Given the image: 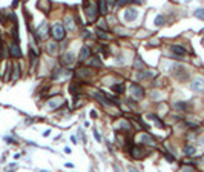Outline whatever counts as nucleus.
I'll return each mask as SVG.
<instances>
[{
	"instance_id": "1",
	"label": "nucleus",
	"mask_w": 204,
	"mask_h": 172,
	"mask_svg": "<svg viewBox=\"0 0 204 172\" xmlns=\"http://www.w3.org/2000/svg\"><path fill=\"white\" fill-rule=\"evenodd\" d=\"M84 13H86L89 22H94V20H97L100 11H98V8H97V3H94V2H86V5H84Z\"/></svg>"
},
{
	"instance_id": "2",
	"label": "nucleus",
	"mask_w": 204,
	"mask_h": 172,
	"mask_svg": "<svg viewBox=\"0 0 204 172\" xmlns=\"http://www.w3.org/2000/svg\"><path fill=\"white\" fill-rule=\"evenodd\" d=\"M52 37H54L55 42H61L66 37V28L61 23H55L52 26Z\"/></svg>"
},
{
	"instance_id": "3",
	"label": "nucleus",
	"mask_w": 204,
	"mask_h": 172,
	"mask_svg": "<svg viewBox=\"0 0 204 172\" xmlns=\"http://www.w3.org/2000/svg\"><path fill=\"white\" fill-rule=\"evenodd\" d=\"M48 32H49V26H48L46 22H43V23L35 29V34H37L39 39H42V40H46V39H48Z\"/></svg>"
},
{
	"instance_id": "4",
	"label": "nucleus",
	"mask_w": 204,
	"mask_h": 172,
	"mask_svg": "<svg viewBox=\"0 0 204 172\" xmlns=\"http://www.w3.org/2000/svg\"><path fill=\"white\" fill-rule=\"evenodd\" d=\"M131 94H132V97H135L137 100H141L143 95H144V89H143L140 85L132 83V85H131Z\"/></svg>"
},
{
	"instance_id": "5",
	"label": "nucleus",
	"mask_w": 204,
	"mask_h": 172,
	"mask_svg": "<svg viewBox=\"0 0 204 172\" xmlns=\"http://www.w3.org/2000/svg\"><path fill=\"white\" fill-rule=\"evenodd\" d=\"M61 63H63V66L71 68V66L75 63V57H74V54H72V52H66V54H63V55H61Z\"/></svg>"
},
{
	"instance_id": "6",
	"label": "nucleus",
	"mask_w": 204,
	"mask_h": 172,
	"mask_svg": "<svg viewBox=\"0 0 204 172\" xmlns=\"http://www.w3.org/2000/svg\"><path fill=\"white\" fill-rule=\"evenodd\" d=\"M137 16H138V11L135 8H128L124 11V20L126 22H134L137 19Z\"/></svg>"
},
{
	"instance_id": "7",
	"label": "nucleus",
	"mask_w": 204,
	"mask_h": 172,
	"mask_svg": "<svg viewBox=\"0 0 204 172\" xmlns=\"http://www.w3.org/2000/svg\"><path fill=\"white\" fill-rule=\"evenodd\" d=\"M195 92H204V80L202 78H195L190 86Z\"/></svg>"
},
{
	"instance_id": "8",
	"label": "nucleus",
	"mask_w": 204,
	"mask_h": 172,
	"mask_svg": "<svg viewBox=\"0 0 204 172\" xmlns=\"http://www.w3.org/2000/svg\"><path fill=\"white\" fill-rule=\"evenodd\" d=\"M131 155H132L134 158H137V160H141L143 155H144V151H143L141 146H132V147H131Z\"/></svg>"
},
{
	"instance_id": "9",
	"label": "nucleus",
	"mask_w": 204,
	"mask_h": 172,
	"mask_svg": "<svg viewBox=\"0 0 204 172\" xmlns=\"http://www.w3.org/2000/svg\"><path fill=\"white\" fill-rule=\"evenodd\" d=\"M48 108H51V109H57V108H60V105H63V98L61 97H54V98H51V100H48Z\"/></svg>"
},
{
	"instance_id": "10",
	"label": "nucleus",
	"mask_w": 204,
	"mask_h": 172,
	"mask_svg": "<svg viewBox=\"0 0 204 172\" xmlns=\"http://www.w3.org/2000/svg\"><path fill=\"white\" fill-rule=\"evenodd\" d=\"M71 75V72L69 71H66V69H63V68H57L55 71H54V74H52V78H65V77H69Z\"/></svg>"
},
{
	"instance_id": "11",
	"label": "nucleus",
	"mask_w": 204,
	"mask_h": 172,
	"mask_svg": "<svg viewBox=\"0 0 204 172\" xmlns=\"http://www.w3.org/2000/svg\"><path fill=\"white\" fill-rule=\"evenodd\" d=\"M89 55H91V48H89V46H83V48H81V51H80L78 60H80V62H84V60H87V59H89Z\"/></svg>"
},
{
	"instance_id": "12",
	"label": "nucleus",
	"mask_w": 204,
	"mask_h": 172,
	"mask_svg": "<svg viewBox=\"0 0 204 172\" xmlns=\"http://www.w3.org/2000/svg\"><path fill=\"white\" fill-rule=\"evenodd\" d=\"M9 54H11V57H22V51L17 43H13L9 46Z\"/></svg>"
},
{
	"instance_id": "13",
	"label": "nucleus",
	"mask_w": 204,
	"mask_h": 172,
	"mask_svg": "<svg viewBox=\"0 0 204 172\" xmlns=\"http://www.w3.org/2000/svg\"><path fill=\"white\" fill-rule=\"evenodd\" d=\"M170 51H172L175 55H178V57H183V55L186 54V49H184L183 46H180V45H172V46H170Z\"/></svg>"
},
{
	"instance_id": "14",
	"label": "nucleus",
	"mask_w": 204,
	"mask_h": 172,
	"mask_svg": "<svg viewBox=\"0 0 204 172\" xmlns=\"http://www.w3.org/2000/svg\"><path fill=\"white\" fill-rule=\"evenodd\" d=\"M77 75L78 77H81V78H89V77H92L94 75V72L91 71V69H84V68H80L78 71H77Z\"/></svg>"
},
{
	"instance_id": "15",
	"label": "nucleus",
	"mask_w": 204,
	"mask_h": 172,
	"mask_svg": "<svg viewBox=\"0 0 204 172\" xmlns=\"http://www.w3.org/2000/svg\"><path fill=\"white\" fill-rule=\"evenodd\" d=\"M141 143L143 144H147V146H154L155 143H154V138L149 135V134H143L141 135Z\"/></svg>"
},
{
	"instance_id": "16",
	"label": "nucleus",
	"mask_w": 204,
	"mask_h": 172,
	"mask_svg": "<svg viewBox=\"0 0 204 172\" xmlns=\"http://www.w3.org/2000/svg\"><path fill=\"white\" fill-rule=\"evenodd\" d=\"M37 6H39V10H40V11L48 13V11H49V0H40Z\"/></svg>"
},
{
	"instance_id": "17",
	"label": "nucleus",
	"mask_w": 204,
	"mask_h": 172,
	"mask_svg": "<svg viewBox=\"0 0 204 172\" xmlns=\"http://www.w3.org/2000/svg\"><path fill=\"white\" fill-rule=\"evenodd\" d=\"M69 91H71L75 97H78V94H80V85H78V83H72L71 88H69Z\"/></svg>"
},
{
	"instance_id": "18",
	"label": "nucleus",
	"mask_w": 204,
	"mask_h": 172,
	"mask_svg": "<svg viewBox=\"0 0 204 172\" xmlns=\"http://www.w3.org/2000/svg\"><path fill=\"white\" fill-rule=\"evenodd\" d=\"M48 52L52 54V55H55V54L58 52V49H57V43H48Z\"/></svg>"
},
{
	"instance_id": "19",
	"label": "nucleus",
	"mask_w": 204,
	"mask_h": 172,
	"mask_svg": "<svg viewBox=\"0 0 204 172\" xmlns=\"http://www.w3.org/2000/svg\"><path fill=\"white\" fill-rule=\"evenodd\" d=\"M89 65H91V66H94V68H95V66H97V68H100V66H101V62H100V59H98V57H91V59H89Z\"/></svg>"
},
{
	"instance_id": "20",
	"label": "nucleus",
	"mask_w": 204,
	"mask_h": 172,
	"mask_svg": "<svg viewBox=\"0 0 204 172\" xmlns=\"http://www.w3.org/2000/svg\"><path fill=\"white\" fill-rule=\"evenodd\" d=\"M112 89H114L117 94H123V92H124V85H123V83H115V85L112 86Z\"/></svg>"
},
{
	"instance_id": "21",
	"label": "nucleus",
	"mask_w": 204,
	"mask_h": 172,
	"mask_svg": "<svg viewBox=\"0 0 204 172\" xmlns=\"http://www.w3.org/2000/svg\"><path fill=\"white\" fill-rule=\"evenodd\" d=\"M98 5H100L98 11H100L101 14H106V13H108V8H106V0H100Z\"/></svg>"
},
{
	"instance_id": "22",
	"label": "nucleus",
	"mask_w": 204,
	"mask_h": 172,
	"mask_svg": "<svg viewBox=\"0 0 204 172\" xmlns=\"http://www.w3.org/2000/svg\"><path fill=\"white\" fill-rule=\"evenodd\" d=\"M97 36H98L100 39H103V40H108V39L111 37V36H109V34H108L106 31H103V29H100V28L97 29Z\"/></svg>"
},
{
	"instance_id": "23",
	"label": "nucleus",
	"mask_w": 204,
	"mask_h": 172,
	"mask_svg": "<svg viewBox=\"0 0 204 172\" xmlns=\"http://www.w3.org/2000/svg\"><path fill=\"white\" fill-rule=\"evenodd\" d=\"M166 23V19L163 17V16H157V19H155V25L157 26H163Z\"/></svg>"
},
{
	"instance_id": "24",
	"label": "nucleus",
	"mask_w": 204,
	"mask_h": 172,
	"mask_svg": "<svg viewBox=\"0 0 204 172\" xmlns=\"http://www.w3.org/2000/svg\"><path fill=\"white\" fill-rule=\"evenodd\" d=\"M195 17H198V19L204 20V8H199V10H196V11H195Z\"/></svg>"
},
{
	"instance_id": "25",
	"label": "nucleus",
	"mask_w": 204,
	"mask_h": 172,
	"mask_svg": "<svg viewBox=\"0 0 204 172\" xmlns=\"http://www.w3.org/2000/svg\"><path fill=\"white\" fill-rule=\"evenodd\" d=\"M175 109H178V111H186V109H187V105H186V103H175Z\"/></svg>"
},
{
	"instance_id": "26",
	"label": "nucleus",
	"mask_w": 204,
	"mask_h": 172,
	"mask_svg": "<svg viewBox=\"0 0 204 172\" xmlns=\"http://www.w3.org/2000/svg\"><path fill=\"white\" fill-rule=\"evenodd\" d=\"M154 74L150 72V71H144V74H138V78H149V77H152Z\"/></svg>"
},
{
	"instance_id": "27",
	"label": "nucleus",
	"mask_w": 204,
	"mask_h": 172,
	"mask_svg": "<svg viewBox=\"0 0 204 172\" xmlns=\"http://www.w3.org/2000/svg\"><path fill=\"white\" fill-rule=\"evenodd\" d=\"M118 126H120L121 129H129V123H128L126 120H120V123H118Z\"/></svg>"
},
{
	"instance_id": "28",
	"label": "nucleus",
	"mask_w": 204,
	"mask_h": 172,
	"mask_svg": "<svg viewBox=\"0 0 204 172\" xmlns=\"http://www.w3.org/2000/svg\"><path fill=\"white\" fill-rule=\"evenodd\" d=\"M193 152H195V147H193V146H186V147H184V154L190 155V154H193Z\"/></svg>"
},
{
	"instance_id": "29",
	"label": "nucleus",
	"mask_w": 204,
	"mask_h": 172,
	"mask_svg": "<svg viewBox=\"0 0 204 172\" xmlns=\"http://www.w3.org/2000/svg\"><path fill=\"white\" fill-rule=\"evenodd\" d=\"M140 66H143V62H141L140 59H137V62H135V68H140Z\"/></svg>"
},
{
	"instance_id": "30",
	"label": "nucleus",
	"mask_w": 204,
	"mask_h": 172,
	"mask_svg": "<svg viewBox=\"0 0 204 172\" xmlns=\"http://www.w3.org/2000/svg\"><path fill=\"white\" fill-rule=\"evenodd\" d=\"M94 137H95V140H98V141L101 140V137H100V134H98L97 131H95V134H94Z\"/></svg>"
},
{
	"instance_id": "31",
	"label": "nucleus",
	"mask_w": 204,
	"mask_h": 172,
	"mask_svg": "<svg viewBox=\"0 0 204 172\" xmlns=\"http://www.w3.org/2000/svg\"><path fill=\"white\" fill-rule=\"evenodd\" d=\"M166 158H167V161H173V157L169 155V154H166Z\"/></svg>"
},
{
	"instance_id": "32",
	"label": "nucleus",
	"mask_w": 204,
	"mask_h": 172,
	"mask_svg": "<svg viewBox=\"0 0 204 172\" xmlns=\"http://www.w3.org/2000/svg\"><path fill=\"white\" fill-rule=\"evenodd\" d=\"M83 37H86V39H87V37H91V34H89L87 31H83Z\"/></svg>"
},
{
	"instance_id": "33",
	"label": "nucleus",
	"mask_w": 204,
	"mask_h": 172,
	"mask_svg": "<svg viewBox=\"0 0 204 172\" xmlns=\"http://www.w3.org/2000/svg\"><path fill=\"white\" fill-rule=\"evenodd\" d=\"M186 2H189V0H186Z\"/></svg>"
}]
</instances>
